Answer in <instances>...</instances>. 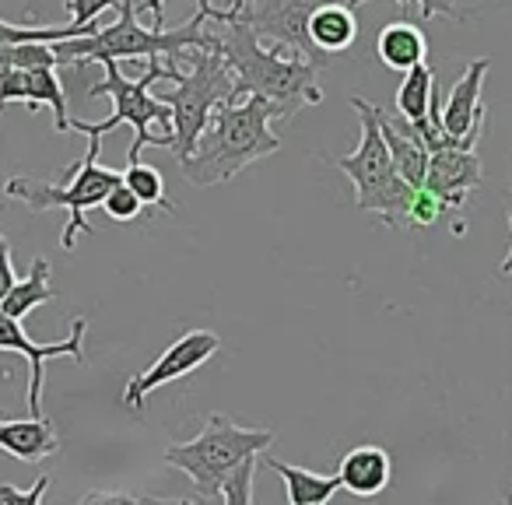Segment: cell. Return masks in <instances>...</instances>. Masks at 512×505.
Returning a JSON list of instances; mask_svg holds the SVG:
<instances>
[{
	"instance_id": "26",
	"label": "cell",
	"mask_w": 512,
	"mask_h": 505,
	"mask_svg": "<svg viewBox=\"0 0 512 505\" xmlns=\"http://www.w3.org/2000/svg\"><path fill=\"white\" fill-rule=\"evenodd\" d=\"M99 207H102V211H106V214H109V218H113V221H134L137 214L144 211V204H141V200L134 197V190H130V186L123 183V179H120V183L113 186V190L106 193V200H102Z\"/></svg>"
},
{
	"instance_id": "18",
	"label": "cell",
	"mask_w": 512,
	"mask_h": 505,
	"mask_svg": "<svg viewBox=\"0 0 512 505\" xmlns=\"http://www.w3.org/2000/svg\"><path fill=\"white\" fill-rule=\"evenodd\" d=\"M309 39L320 53H344L348 46H355L358 39V18L355 8H348L344 0H330L323 8L313 11L309 18Z\"/></svg>"
},
{
	"instance_id": "29",
	"label": "cell",
	"mask_w": 512,
	"mask_h": 505,
	"mask_svg": "<svg viewBox=\"0 0 512 505\" xmlns=\"http://www.w3.org/2000/svg\"><path fill=\"white\" fill-rule=\"evenodd\" d=\"M348 8H362L365 0H344ZM400 4H407V0H400ZM421 4V18H456L460 11H456V0H418Z\"/></svg>"
},
{
	"instance_id": "2",
	"label": "cell",
	"mask_w": 512,
	"mask_h": 505,
	"mask_svg": "<svg viewBox=\"0 0 512 505\" xmlns=\"http://www.w3.org/2000/svg\"><path fill=\"white\" fill-rule=\"evenodd\" d=\"M271 120H278V109L264 95L221 102L211 113L204 134L197 137L193 151L179 162L183 179L193 186H218L235 179L260 158L278 155L281 137L271 130Z\"/></svg>"
},
{
	"instance_id": "3",
	"label": "cell",
	"mask_w": 512,
	"mask_h": 505,
	"mask_svg": "<svg viewBox=\"0 0 512 505\" xmlns=\"http://www.w3.org/2000/svg\"><path fill=\"white\" fill-rule=\"evenodd\" d=\"M120 18L113 25H99L88 36L57 39L53 53L57 64L88 67V64H106V60H165V64L179 67V53L183 50H214V32L207 29V18L193 15L179 29H165V25H141L134 0H120Z\"/></svg>"
},
{
	"instance_id": "30",
	"label": "cell",
	"mask_w": 512,
	"mask_h": 505,
	"mask_svg": "<svg viewBox=\"0 0 512 505\" xmlns=\"http://www.w3.org/2000/svg\"><path fill=\"white\" fill-rule=\"evenodd\" d=\"M15 281H18V274H15V264H11V242L0 232V302H4V295L11 292Z\"/></svg>"
},
{
	"instance_id": "4",
	"label": "cell",
	"mask_w": 512,
	"mask_h": 505,
	"mask_svg": "<svg viewBox=\"0 0 512 505\" xmlns=\"http://www.w3.org/2000/svg\"><path fill=\"white\" fill-rule=\"evenodd\" d=\"M106 81L92 85V99L106 95L113 102V116L102 123H85V120H71V130L88 134L95 141H102L106 134H113L116 127L127 123L134 130V144H130V162L141 158L144 148H172V109L165 106L158 95H151V85L158 81H179V67L165 64V60H148V71L141 78H123L120 60H106Z\"/></svg>"
},
{
	"instance_id": "24",
	"label": "cell",
	"mask_w": 512,
	"mask_h": 505,
	"mask_svg": "<svg viewBox=\"0 0 512 505\" xmlns=\"http://www.w3.org/2000/svg\"><path fill=\"white\" fill-rule=\"evenodd\" d=\"M260 456H253V460H246L242 467H235L232 474H228V481L221 484V505H249L253 502V474H256V467H260Z\"/></svg>"
},
{
	"instance_id": "27",
	"label": "cell",
	"mask_w": 512,
	"mask_h": 505,
	"mask_svg": "<svg viewBox=\"0 0 512 505\" xmlns=\"http://www.w3.org/2000/svg\"><path fill=\"white\" fill-rule=\"evenodd\" d=\"M442 214H446V204H442L435 193H428L425 186H418V190H414V200H411V214H407L411 225H418V228L435 225Z\"/></svg>"
},
{
	"instance_id": "13",
	"label": "cell",
	"mask_w": 512,
	"mask_h": 505,
	"mask_svg": "<svg viewBox=\"0 0 512 505\" xmlns=\"http://www.w3.org/2000/svg\"><path fill=\"white\" fill-rule=\"evenodd\" d=\"M488 67H491L488 57L470 60L467 71L456 78L449 99L442 102L439 120H442V130H446L449 137H460V141H470V144H477L484 137V127H488V109H484L481 92H484V78H488Z\"/></svg>"
},
{
	"instance_id": "32",
	"label": "cell",
	"mask_w": 512,
	"mask_h": 505,
	"mask_svg": "<svg viewBox=\"0 0 512 505\" xmlns=\"http://www.w3.org/2000/svg\"><path fill=\"white\" fill-rule=\"evenodd\" d=\"M200 8H207L211 0H197ZM137 11H151V18H155V25H165V15H162V0H144V4H137Z\"/></svg>"
},
{
	"instance_id": "22",
	"label": "cell",
	"mask_w": 512,
	"mask_h": 505,
	"mask_svg": "<svg viewBox=\"0 0 512 505\" xmlns=\"http://www.w3.org/2000/svg\"><path fill=\"white\" fill-rule=\"evenodd\" d=\"M439 88V78H435L432 67L421 60V64L407 67L404 71V81L397 88V109L404 120L411 123H421L428 116V106H432V95Z\"/></svg>"
},
{
	"instance_id": "14",
	"label": "cell",
	"mask_w": 512,
	"mask_h": 505,
	"mask_svg": "<svg viewBox=\"0 0 512 505\" xmlns=\"http://www.w3.org/2000/svg\"><path fill=\"white\" fill-rule=\"evenodd\" d=\"M484 183V169L477 148H442L428 155L425 190L446 204V211H460L470 200V193Z\"/></svg>"
},
{
	"instance_id": "28",
	"label": "cell",
	"mask_w": 512,
	"mask_h": 505,
	"mask_svg": "<svg viewBox=\"0 0 512 505\" xmlns=\"http://www.w3.org/2000/svg\"><path fill=\"white\" fill-rule=\"evenodd\" d=\"M50 488V477H39L32 488H15V484H0V505H39Z\"/></svg>"
},
{
	"instance_id": "12",
	"label": "cell",
	"mask_w": 512,
	"mask_h": 505,
	"mask_svg": "<svg viewBox=\"0 0 512 505\" xmlns=\"http://www.w3.org/2000/svg\"><path fill=\"white\" fill-rule=\"evenodd\" d=\"M11 102H25L29 109L50 106L53 130L57 134L71 130L67 92L57 78V67H4L0 71V109H8Z\"/></svg>"
},
{
	"instance_id": "6",
	"label": "cell",
	"mask_w": 512,
	"mask_h": 505,
	"mask_svg": "<svg viewBox=\"0 0 512 505\" xmlns=\"http://www.w3.org/2000/svg\"><path fill=\"white\" fill-rule=\"evenodd\" d=\"M351 109L362 120V141L351 155L330 158L344 176L355 186V207L358 211H369L376 218H383L390 228H411V200H414V186L404 183L397 176L390 162V151H386L383 130L376 120V106L365 99H351Z\"/></svg>"
},
{
	"instance_id": "11",
	"label": "cell",
	"mask_w": 512,
	"mask_h": 505,
	"mask_svg": "<svg viewBox=\"0 0 512 505\" xmlns=\"http://www.w3.org/2000/svg\"><path fill=\"white\" fill-rule=\"evenodd\" d=\"M85 334H88V320L78 316L71 323V334L64 341L53 344H36L29 334H25L22 320L15 316L0 313V351H11V355H22L29 362V411L43 414V365L50 358H74V362L85 365Z\"/></svg>"
},
{
	"instance_id": "25",
	"label": "cell",
	"mask_w": 512,
	"mask_h": 505,
	"mask_svg": "<svg viewBox=\"0 0 512 505\" xmlns=\"http://www.w3.org/2000/svg\"><path fill=\"white\" fill-rule=\"evenodd\" d=\"M64 8H67V18H71L67 25H74V29L88 36V32L99 29V18L106 15V11L120 8V0H67Z\"/></svg>"
},
{
	"instance_id": "17",
	"label": "cell",
	"mask_w": 512,
	"mask_h": 505,
	"mask_svg": "<svg viewBox=\"0 0 512 505\" xmlns=\"http://www.w3.org/2000/svg\"><path fill=\"white\" fill-rule=\"evenodd\" d=\"M337 474H341V488H348L351 495L372 498L379 491H386V484L393 477V463L383 446H355L341 460Z\"/></svg>"
},
{
	"instance_id": "8",
	"label": "cell",
	"mask_w": 512,
	"mask_h": 505,
	"mask_svg": "<svg viewBox=\"0 0 512 505\" xmlns=\"http://www.w3.org/2000/svg\"><path fill=\"white\" fill-rule=\"evenodd\" d=\"M186 57H190V71L179 74L172 92L158 95L172 109V155H176V162L190 155L197 137L211 123V113L235 92V78L218 46L214 50H186Z\"/></svg>"
},
{
	"instance_id": "19",
	"label": "cell",
	"mask_w": 512,
	"mask_h": 505,
	"mask_svg": "<svg viewBox=\"0 0 512 505\" xmlns=\"http://www.w3.org/2000/svg\"><path fill=\"white\" fill-rule=\"evenodd\" d=\"M376 57L383 60L390 71H407V67L421 64L428 57V43L425 32L414 22H390L379 29L376 36Z\"/></svg>"
},
{
	"instance_id": "7",
	"label": "cell",
	"mask_w": 512,
	"mask_h": 505,
	"mask_svg": "<svg viewBox=\"0 0 512 505\" xmlns=\"http://www.w3.org/2000/svg\"><path fill=\"white\" fill-rule=\"evenodd\" d=\"M99 151H102V141L88 137L85 162H74L71 169H67V183L64 186L39 183V179H29V176H15V179H8V183H4V193H8V197H15V200H22L29 211H53V207H64V211L71 214L64 235H60V246H64L67 253L74 249L78 235L92 232V225H88V218H85L88 207H99L102 200H106V193L123 179V172L102 169Z\"/></svg>"
},
{
	"instance_id": "5",
	"label": "cell",
	"mask_w": 512,
	"mask_h": 505,
	"mask_svg": "<svg viewBox=\"0 0 512 505\" xmlns=\"http://www.w3.org/2000/svg\"><path fill=\"white\" fill-rule=\"evenodd\" d=\"M274 442L271 428H246L225 414H207L197 439L172 442L162 453L169 467L183 470L193 481L197 495L186 502H221V484L228 481L235 467H242L253 456L267 453Z\"/></svg>"
},
{
	"instance_id": "33",
	"label": "cell",
	"mask_w": 512,
	"mask_h": 505,
	"mask_svg": "<svg viewBox=\"0 0 512 505\" xmlns=\"http://www.w3.org/2000/svg\"><path fill=\"white\" fill-rule=\"evenodd\" d=\"M502 274L512 278V211H509V253H505V260H502Z\"/></svg>"
},
{
	"instance_id": "34",
	"label": "cell",
	"mask_w": 512,
	"mask_h": 505,
	"mask_svg": "<svg viewBox=\"0 0 512 505\" xmlns=\"http://www.w3.org/2000/svg\"><path fill=\"white\" fill-rule=\"evenodd\" d=\"M0 418H4V414H0Z\"/></svg>"
},
{
	"instance_id": "16",
	"label": "cell",
	"mask_w": 512,
	"mask_h": 505,
	"mask_svg": "<svg viewBox=\"0 0 512 505\" xmlns=\"http://www.w3.org/2000/svg\"><path fill=\"white\" fill-rule=\"evenodd\" d=\"M0 449L22 463H39L60 453V435L53 421L43 418V414H32V418L22 421L0 418Z\"/></svg>"
},
{
	"instance_id": "23",
	"label": "cell",
	"mask_w": 512,
	"mask_h": 505,
	"mask_svg": "<svg viewBox=\"0 0 512 505\" xmlns=\"http://www.w3.org/2000/svg\"><path fill=\"white\" fill-rule=\"evenodd\" d=\"M123 183L134 190V197L141 200L144 207H158V211H165V214H176V207L165 197V179L155 165H144L141 158H137V162H130L127 169H123Z\"/></svg>"
},
{
	"instance_id": "1",
	"label": "cell",
	"mask_w": 512,
	"mask_h": 505,
	"mask_svg": "<svg viewBox=\"0 0 512 505\" xmlns=\"http://www.w3.org/2000/svg\"><path fill=\"white\" fill-rule=\"evenodd\" d=\"M214 46L225 57L228 71L235 78V92L228 102H239L246 95H264L274 102L278 120H292L299 109L320 106V67L306 57L285 50V46H264L256 32L242 22H214Z\"/></svg>"
},
{
	"instance_id": "15",
	"label": "cell",
	"mask_w": 512,
	"mask_h": 505,
	"mask_svg": "<svg viewBox=\"0 0 512 505\" xmlns=\"http://www.w3.org/2000/svg\"><path fill=\"white\" fill-rule=\"evenodd\" d=\"M376 120H379V130H383L386 151H390V162H393V169H397V176L418 190V186L425 183V169H428V148H425V141H421V134L414 130L411 120L383 113L379 106H376Z\"/></svg>"
},
{
	"instance_id": "20",
	"label": "cell",
	"mask_w": 512,
	"mask_h": 505,
	"mask_svg": "<svg viewBox=\"0 0 512 505\" xmlns=\"http://www.w3.org/2000/svg\"><path fill=\"white\" fill-rule=\"evenodd\" d=\"M53 299H57V288H53V281H50V260L36 257L32 260V271L25 274V278H18L15 285H11V292L4 295L0 313L15 316V320H25L32 309L46 306V302H53Z\"/></svg>"
},
{
	"instance_id": "9",
	"label": "cell",
	"mask_w": 512,
	"mask_h": 505,
	"mask_svg": "<svg viewBox=\"0 0 512 505\" xmlns=\"http://www.w3.org/2000/svg\"><path fill=\"white\" fill-rule=\"evenodd\" d=\"M330 0H228V8H197L207 22H242L256 32L260 43L285 46V50L306 57L309 64L323 67L327 53H320L309 39V18L316 8Z\"/></svg>"
},
{
	"instance_id": "21",
	"label": "cell",
	"mask_w": 512,
	"mask_h": 505,
	"mask_svg": "<svg viewBox=\"0 0 512 505\" xmlns=\"http://www.w3.org/2000/svg\"><path fill=\"white\" fill-rule=\"evenodd\" d=\"M260 460H264V456H260ZM264 463L274 470V474L285 477L288 502H292V505H323V502H330L337 491H341V474L323 477V474H313V470H306V467L281 463V460H274V456H267Z\"/></svg>"
},
{
	"instance_id": "10",
	"label": "cell",
	"mask_w": 512,
	"mask_h": 505,
	"mask_svg": "<svg viewBox=\"0 0 512 505\" xmlns=\"http://www.w3.org/2000/svg\"><path fill=\"white\" fill-rule=\"evenodd\" d=\"M218 348H221V337L214 334V330H186V334L176 337V341H172L148 369H141L134 379H130L127 390H123V404L141 411L144 400H148L158 386L176 383V379L197 372L200 365L211 362V358L218 355Z\"/></svg>"
},
{
	"instance_id": "31",
	"label": "cell",
	"mask_w": 512,
	"mask_h": 505,
	"mask_svg": "<svg viewBox=\"0 0 512 505\" xmlns=\"http://www.w3.org/2000/svg\"><path fill=\"white\" fill-rule=\"evenodd\" d=\"M81 502H158V498H144V495H127V491H92Z\"/></svg>"
}]
</instances>
